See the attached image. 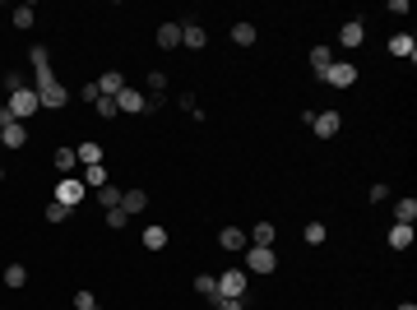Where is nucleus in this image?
Returning <instances> with one entry per match:
<instances>
[{
	"label": "nucleus",
	"instance_id": "obj_1",
	"mask_svg": "<svg viewBox=\"0 0 417 310\" xmlns=\"http://www.w3.org/2000/svg\"><path fill=\"white\" fill-rule=\"evenodd\" d=\"M5 111H10L15 121H28V116H37V111H42V102H37V88H28V84H24V88H15V93H10V102H5Z\"/></svg>",
	"mask_w": 417,
	"mask_h": 310
},
{
	"label": "nucleus",
	"instance_id": "obj_2",
	"mask_svg": "<svg viewBox=\"0 0 417 310\" xmlns=\"http://www.w3.org/2000/svg\"><path fill=\"white\" fill-rule=\"evenodd\" d=\"M246 273H278L274 246H246Z\"/></svg>",
	"mask_w": 417,
	"mask_h": 310
},
{
	"label": "nucleus",
	"instance_id": "obj_3",
	"mask_svg": "<svg viewBox=\"0 0 417 310\" xmlns=\"http://www.w3.org/2000/svg\"><path fill=\"white\" fill-rule=\"evenodd\" d=\"M37 102H42V111H61V107H70V88H65L61 79H46L42 88H37Z\"/></svg>",
	"mask_w": 417,
	"mask_h": 310
},
{
	"label": "nucleus",
	"instance_id": "obj_4",
	"mask_svg": "<svg viewBox=\"0 0 417 310\" xmlns=\"http://www.w3.org/2000/svg\"><path fill=\"white\" fill-rule=\"evenodd\" d=\"M84 195H89V186H84L79 176H61V186H56V195H51V200L65 204V209H79V204H84Z\"/></svg>",
	"mask_w": 417,
	"mask_h": 310
},
{
	"label": "nucleus",
	"instance_id": "obj_5",
	"mask_svg": "<svg viewBox=\"0 0 417 310\" xmlns=\"http://www.w3.org/2000/svg\"><path fill=\"white\" fill-rule=\"evenodd\" d=\"M149 107H158V97H144L139 88H121L116 93V111L121 116H139V111H149Z\"/></svg>",
	"mask_w": 417,
	"mask_h": 310
},
{
	"label": "nucleus",
	"instance_id": "obj_6",
	"mask_svg": "<svg viewBox=\"0 0 417 310\" xmlns=\"http://www.w3.org/2000/svg\"><path fill=\"white\" fill-rule=\"evenodd\" d=\"M320 84H329V88H353V84H357V65L353 61H334L320 75Z\"/></svg>",
	"mask_w": 417,
	"mask_h": 310
},
{
	"label": "nucleus",
	"instance_id": "obj_7",
	"mask_svg": "<svg viewBox=\"0 0 417 310\" xmlns=\"http://www.w3.org/2000/svg\"><path fill=\"white\" fill-rule=\"evenodd\" d=\"M246 287H250L246 269H223V278H218V296H246Z\"/></svg>",
	"mask_w": 417,
	"mask_h": 310
},
{
	"label": "nucleus",
	"instance_id": "obj_8",
	"mask_svg": "<svg viewBox=\"0 0 417 310\" xmlns=\"http://www.w3.org/2000/svg\"><path fill=\"white\" fill-rule=\"evenodd\" d=\"M311 130H315V139H334V135L343 130V116H339V111H315Z\"/></svg>",
	"mask_w": 417,
	"mask_h": 310
},
{
	"label": "nucleus",
	"instance_id": "obj_9",
	"mask_svg": "<svg viewBox=\"0 0 417 310\" xmlns=\"http://www.w3.org/2000/svg\"><path fill=\"white\" fill-rule=\"evenodd\" d=\"M362 42H367V23H362V19H348V23H343V28H339V47L357 51V47H362Z\"/></svg>",
	"mask_w": 417,
	"mask_h": 310
},
{
	"label": "nucleus",
	"instance_id": "obj_10",
	"mask_svg": "<svg viewBox=\"0 0 417 310\" xmlns=\"http://www.w3.org/2000/svg\"><path fill=\"white\" fill-rule=\"evenodd\" d=\"M389 56H394V61H417L413 32H394V37H389Z\"/></svg>",
	"mask_w": 417,
	"mask_h": 310
},
{
	"label": "nucleus",
	"instance_id": "obj_11",
	"mask_svg": "<svg viewBox=\"0 0 417 310\" xmlns=\"http://www.w3.org/2000/svg\"><path fill=\"white\" fill-rule=\"evenodd\" d=\"M28 65H33V75H37V88H42L46 79H56L51 75V56H46V47H28Z\"/></svg>",
	"mask_w": 417,
	"mask_h": 310
},
{
	"label": "nucleus",
	"instance_id": "obj_12",
	"mask_svg": "<svg viewBox=\"0 0 417 310\" xmlns=\"http://www.w3.org/2000/svg\"><path fill=\"white\" fill-rule=\"evenodd\" d=\"M93 84H98V97H116L125 88V75H121V70H102Z\"/></svg>",
	"mask_w": 417,
	"mask_h": 310
},
{
	"label": "nucleus",
	"instance_id": "obj_13",
	"mask_svg": "<svg viewBox=\"0 0 417 310\" xmlns=\"http://www.w3.org/2000/svg\"><path fill=\"white\" fill-rule=\"evenodd\" d=\"M0 144H5V148H15V153H19V148L28 144V125H24V121H10L5 130H0Z\"/></svg>",
	"mask_w": 417,
	"mask_h": 310
},
{
	"label": "nucleus",
	"instance_id": "obj_14",
	"mask_svg": "<svg viewBox=\"0 0 417 310\" xmlns=\"http://www.w3.org/2000/svg\"><path fill=\"white\" fill-rule=\"evenodd\" d=\"M154 42H158L163 51H176V47H181V23H158Z\"/></svg>",
	"mask_w": 417,
	"mask_h": 310
},
{
	"label": "nucleus",
	"instance_id": "obj_15",
	"mask_svg": "<svg viewBox=\"0 0 417 310\" xmlns=\"http://www.w3.org/2000/svg\"><path fill=\"white\" fill-rule=\"evenodd\" d=\"M181 47H190V51H204V47H209V32H204L200 23H181Z\"/></svg>",
	"mask_w": 417,
	"mask_h": 310
},
{
	"label": "nucleus",
	"instance_id": "obj_16",
	"mask_svg": "<svg viewBox=\"0 0 417 310\" xmlns=\"http://www.w3.org/2000/svg\"><path fill=\"white\" fill-rule=\"evenodd\" d=\"M75 157H79V167H98L107 153H102V144H98V139H84V144L75 148Z\"/></svg>",
	"mask_w": 417,
	"mask_h": 310
},
{
	"label": "nucleus",
	"instance_id": "obj_17",
	"mask_svg": "<svg viewBox=\"0 0 417 310\" xmlns=\"http://www.w3.org/2000/svg\"><path fill=\"white\" fill-rule=\"evenodd\" d=\"M385 241H389V250H408V246L417 241V236H413V227H408V222H394Z\"/></svg>",
	"mask_w": 417,
	"mask_h": 310
},
{
	"label": "nucleus",
	"instance_id": "obj_18",
	"mask_svg": "<svg viewBox=\"0 0 417 310\" xmlns=\"http://www.w3.org/2000/svg\"><path fill=\"white\" fill-rule=\"evenodd\" d=\"M51 167L61 171V176H75V167H79V157H75V148H56V153H51Z\"/></svg>",
	"mask_w": 417,
	"mask_h": 310
},
{
	"label": "nucleus",
	"instance_id": "obj_19",
	"mask_svg": "<svg viewBox=\"0 0 417 310\" xmlns=\"http://www.w3.org/2000/svg\"><path fill=\"white\" fill-rule=\"evenodd\" d=\"M121 209H125L130 217L144 213V209H149V190H125V195H121Z\"/></svg>",
	"mask_w": 417,
	"mask_h": 310
},
{
	"label": "nucleus",
	"instance_id": "obj_20",
	"mask_svg": "<svg viewBox=\"0 0 417 310\" xmlns=\"http://www.w3.org/2000/svg\"><path fill=\"white\" fill-rule=\"evenodd\" d=\"M139 241H144V250H163V246H167V227H158V222H149V227L139 232Z\"/></svg>",
	"mask_w": 417,
	"mask_h": 310
},
{
	"label": "nucleus",
	"instance_id": "obj_21",
	"mask_svg": "<svg viewBox=\"0 0 417 310\" xmlns=\"http://www.w3.org/2000/svg\"><path fill=\"white\" fill-rule=\"evenodd\" d=\"M329 65H334V47H311V75L320 79Z\"/></svg>",
	"mask_w": 417,
	"mask_h": 310
},
{
	"label": "nucleus",
	"instance_id": "obj_22",
	"mask_svg": "<svg viewBox=\"0 0 417 310\" xmlns=\"http://www.w3.org/2000/svg\"><path fill=\"white\" fill-rule=\"evenodd\" d=\"M218 246H223V250H246L250 241H246L241 227H223V232H218Z\"/></svg>",
	"mask_w": 417,
	"mask_h": 310
},
{
	"label": "nucleus",
	"instance_id": "obj_23",
	"mask_svg": "<svg viewBox=\"0 0 417 310\" xmlns=\"http://www.w3.org/2000/svg\"><path fill=\"white\" fill-rule=\"evenodd\" d=\"M79 171H84L79 181H84L89 190H102V186H107V162H98V167H79Z\"/></svg>",
	"mask_w": 417,
	"mask_h": 310
},
{
	"label": "nucleus",
	"instance_id": "obj_24",
	"mask_svg": "<svg viewBox=\"0 0 417 310\" xmlns=\"http://www.w3.org/2000/svg\"><path fill=\"white\" fill-rule=\"evenodd\" d=\"M232 42H237V47H255V42H260L255 23H232Z\"/></svg>",
	"mask_w": 417,
	"mask_h": 310
},
{
	"label": "nucleus",
	"instance_id": "obj_25",
	"mask_svg": "<svg viewBox=\"0 0 417 310\" xmlns=\"http://www.w3.org/2000/svg\"><path fill=\"white\" fill-rule=\"evenodd\" d=\"M274 222H255V232H250L246 236V241H250V246H274Z\"/></svg>",
	"mask_w": 417,
	"mask_h": 310
},
{
	"label": "nucleus",
	"instance_id": "obj_26",
	"mask_svg": "<svg viewBox=\"0 0 417 310\" xmlns=\"http://www.w3.org/2000/svg\"><path fill=\"white\" fill-rule=\"evenodd\" d=\"M121 195H125V190H116V186H111V181H107V186H102V190H93V200L102 204V209H116V204H121Z\"/></svg>",
	"mask_w": 417,
	"mask_h": 310
},
{
	"label": "nucleus",
	"instance_id": "obj_27",
	"mask_svg": "<svg viewBox=\"0 0 417 310\" xmlns=\"http://www.w3.org/2000/svg\"><path fill=\"white\" fill-rule=\"evenodd\" d=\"M10 23H15V28H33V23H37V10H33V5H15Z\"/></svg>",
	"mask_w": 417,
	"mask_h": 310
},
{
	"label": "nucleus",
	"instance_id": "obj_28",
	"mask_svg": "<svg viewBox=\"0 0 417 310\" xmlns=\"http://www.w3.org/2000/svg\"><path fill=\"white\" fill-rule=\"evenodd\" d=\"M0 278H5V287H24V282H28V269H24V264H5Z\"/></svg>",
	"mask_w": 417,
	"mask_h": 310
},
{
	"label": "nucleus",
	"instance_id": "obj_29",
	"mask_svg": "<svg viewBox=\"0 0 417 310\" xmlns=\"http://www.w3.org/2000/svg\"><path fill=\"white\" fill-rule=\"evenodd\" d=\"M413 217H417V200H394V222H408L413 227Z\"/></svg>",
	"mask_w": 417,
	"mask_h": 310
},
{
	"label": "nucleus",
	"instance_id": "obj_30",
	"mask_svg": "<svg viewBox=\"0 0 417 310\" xmlns=\"http://www.w3.org/2000/svg\"><path fill=\"white\" fill-rule=\"evenodd\" d=\"M195 292H200L204 301H218V278L214 273H200V278H195Z\"/></svg>",
	"mask_w": 417,
	"mask_h": 310
},
{
	"label": "nucleus",
	"instance_id": "obj_31",
	"mask_svg": "<svg viewBox=\"0 0 417 310\" xmlns=\"http://www.w3.org/2000/svg\"><path fill=\"white\" fill-rule=\"evenodd\" d=\"M42 217H46V222H51V227H61L65 217H70V209H65V204H56V200H46V209H42Z\"/></svg>",
	"mask_w": 417,
	"mask_h": 310
},
{
	"label": "nucleus",
	"instance_id": "obj_32",
	"mask_svg": "<svg viewBox=\"0 0 417 310\" xmlns=\"http://www.w3.org/2000/svg\"><path fill=\"white\" fill-rule=\"evenodd\" d=\"M324 236H329V227H324V222H306L302 241H306V246H324Z\"/></svg>",
	"mask_w": 417,
	"mask_h": 310
},
{
	"label": "nucleus",
	"instance_id": "obj_33",
	"mask_svg": "<svg viewBox=\"0 0 417 310\" xmlns=\"http://www.w3.org/2000/svg\"><path fill=\"white\" fill-rule=\"evenodd\" d=\"M102 213H107V227H111V232H121L125 222H130V213H125L121 204H116V209H102Z\"/></svg>",
	"mask_w": 417,
	"mask_h": 310
},
{
	"label": "nucleus",
	"instance_id": "obj_34",
	"mask_svg": "<svg viewBox=\"0 0 417 310\" xmlns=\"http://www.w3.org/2000/svg\"><path fill=\"white\" fill-rule=\"evenodd\" d=\"M93 107H98V116H102V121H111V116H121V111H116V97H98Z\"/></svg>",
	"mask_w": 417,
	"mask_h": 310
},
{
	"label": "nucleus",
	"instance_id": "obj_35",
	"mask_svg": "<svg viewBox=\"0 0 417 310\" xmlns=\"http://www.w3.org/2000/svg\"><path fill=\"white\" fill-rule=\"evenodd\" d=\"M214 310H246V296H218Z\"/></svg>",
	"mask_w": 417,
	"mask_h": 310
},
{
	"label": "nucleus",
	"instance_id": "obj_36",
	"mask_svg": "<svg viewBox=\"0 0 417 310\" xmlns=\"http://www.w3.org/2000/svg\"><path fill=\"white\" fill-rule=\"evenodd\" d=\"M75 310H98V296L93 292H75Z\"/></svg>",
	"mask_w": 417,
	"mask_h": 310
},
{
	"label": "nucleus",
	"instance_id": "obj_37",
	"mask_svg": "<svg viewBox=\"0 0 417 310\" xmlns=\"http://www.w3.org/2000/svg\"><path fill=\"white\" fill-rule=\"evenodd\" d=\"M389 200V186L385 181H376V186H371V204H385Z\"/></svg>",
	"mask_w": 417,
	"mask_h": 310
},
{
	"label": "nucleus",
	"instance_id": "obj_38",
	"mask_svg": "<svg viewBox=\"0 0 417 310\" xmlns=\"http://www.w3.org/2000/svg\"><path fill=\"white\" fill-rule=\"evenodd\" d=\"M149 88H154V93H163V88H167V75H163V70H154V75H149Z\"/></svg>",
	"mask_w": 417,
	"mask_h": 310
},
{
	"label": "nucleus",
	"instance_id": "obj_39",
	"mask_svg": "<svg viewBox=\"0 0 417 310\" xmlns=\"http://www.w3.org/2000/svg\"><path fill=\"white\" fill-rule=\"evenodd\" d=\"M399 310H417V306H413V301H403V306H399Z\"/></svg>",
	"mask_w": 417,
	"mask_h": 310
},
{
	"label": "nucleus",
	"instance_id": "obj_40",
	"mask_svg": "<svg viewBox=\"0 0 417 310\" xmlns=\"http://www.w3.org/2000/svg\"><path fill=\"white\" fill-rule=\"evenodd\" d=\"M0 181H5V167H0Z\"/></svg>",
	"mask_w": 417,
	"mask_h": 310
},
{
	"label": "nucleus",
	"instance_id": "obj_41",
	"mask_svg": "<svg viewBox=\"0 0 417 310\" xmlns=\"http://www.w3.org/2000/svg\"><path fill=\"white\" fill-rule=\"evenodd\" d=\"M0 130H5V125H0Z\"/></svg>",
	"mask_w": 417,
	"mask_h": 310
}]
</instances>
